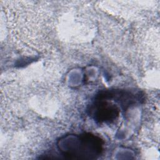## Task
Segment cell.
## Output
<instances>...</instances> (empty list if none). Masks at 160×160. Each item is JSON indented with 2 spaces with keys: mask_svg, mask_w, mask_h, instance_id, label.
Listing matches in <instances>:
<instances>
[{
  "mask_svg": "<svg viewBox=\"0 0 160 160\" xmlns=\"http://www.w3.org/2000/svg\"><path fill=\"white\" fill-rule=\"evenodd\" d=\"M101 139L90 134L71 136L66 139V143L70 146L66 148L64 154L75 158H92L100 153L102 145Z\"/></svg>",
  "mask_w": 160,
  "mask_h": 160,
  "instance_id": "cell-1",
  "label": "cell"
}]
</instances>
